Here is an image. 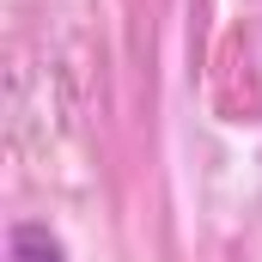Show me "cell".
I'll return each instance as SVG.
<instances>
[{"label": "cell", "mask_w": 262, "mask_h": 262, "mask_svg": "<svg viewBox=\"0 0 262 262\" xmlns=\"http://www.w3.org/2000/svg\"><path fill=\"white\" fill-rule=\"evenodd\" d=\"M6 262H67V244L43 220H12L6 232Z\"/></svg>", "instance_id": "cell-1"}]
</instances>
